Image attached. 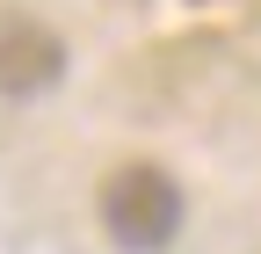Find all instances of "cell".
<instances>
[{
  "mask_svg": "<svg viewBox=\"0 0 261 254\" xmlns=\"http://www.w3.org/2000/svg\"><path fill=\"white\" fill-rule=\"evenodd\" d=\"M65 73V44L37 22H8L0 29V94H37Z\"/></svg>",
  "mask_w": 261,
  "mask_h": 254,
  "instance_id": "7a4b0ae2",
  "label": "cell"
},
{
  "mask_svg": "<svg viewBox=\"0 0 261 254\" xmlns=\"http://www.w3.org/2000/svg\"><path fill=\"white\" fill-rule=\"evenodd\" d=\"M102 233L130 254H160L174 233H181V189L167 167L152 160H130L102 182Z\"/></svg>",
  "mask_w": 261,
  "mask_h": 254,
  "instance_id": "6da1fadb",
  "label": "cell"
}]
</instances>
